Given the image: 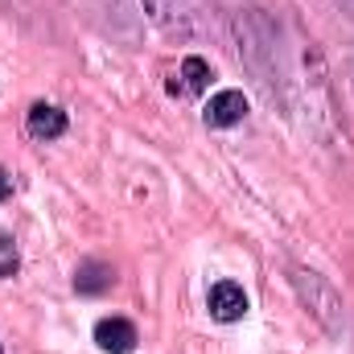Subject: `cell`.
Returning <instances> with one entry per match:
<instances>
[{"label":"cell","mask_w":354,"mask_h":354,"mask_svg":"<svg viewBox=\"0 0 354 354\" xmlns=\"http://www.w3.org/2000/svg\"><path fill=\"white\" fill-rule=\"evenodd\" d=\"M140 4L165 33H177V37H210L218 29L210 0H140Z\"/></svg>","instance_id":"2"},{"label":"cell","mask_w":354,"mask_h":354,"mask_svg":"<svg viewBox=\"0 0 354 354\" xmlns=\"http://www.w3.org/2000/svg\"><path fill=\"white\" fill-rule=\"evenodd\" d=\"M8 194H12V177H8V174H4V169H0V202H4Z\"/></svg>","instance_id":"10"},{"label":"cell","mask_w":354,"mask_h":354,"mask_svg":"<svg viewBox=\"0 0 354 354\" xmlns=\"http://www.w3.org/2000/svg\"><path fill=\"white\" fill-rule=\"evenodd\" d=\"M111 284H115V268L103 264V260H83L79 272H75V292L79 297H103Z\"/></svg>","instance_id":"8"},{"label":"cell","mask_w":354,"mask_h":354,"mask_svg":"<svg viewBox=\"0 0 354 354\" xmlns=\"http://www.w3.org/2000/svg\"><path fill=\"white\" fill-rule=\"evenodd\" d=\"M0 354H4V346H0Z\"/></svg>","instance_id":"12"},{"label":"cell","mask_w":354,"mask_h":354,"mask_svg":"<svg viewBox=\"0 0 354 354\" xmlns=\"http://www.w3.org/2000/svg\"><path fill=\"white\" fill-rule=\"evenodd\" d=\"M206 309L214 322L231 326V322H243L248 317V292L239 280H214L210 292H206Z\"/></svg>","instance_id":"3"},{"label":"cell","mask_w":354,"mask_h":354,"mask_svg":"<svg viewBox=\"0 0 354 354\" xmlns=\"http://www.w3.org/2000/svg\"><path fill=\"white\" fill-rule=\"evenodd\" d=\"M17 272V243L8 235H0V280Z\"/></svg>","instance_id":"9"},{"label":"cell","mask_w":354,"mask_h":354,"mask_svg":"<svg viewBox=\"0 0 354 354\" xmlns=\"http://www.w3.org/2000/svg\"><path fill=\"white\" fill-rule=\"evenodd\" d=\"M288 280H292L301 305L317 317V326H322L326 334L342 338V334H346V305H342L338 288H334L326 276H317L313 268H288Z\"/></svg>","instance_id":"1"},{"label":"cell","mask_w":354,"mask_h":354,"mask_svg":"<svg viewBox=\"0 0 354 354\" xmlns=\"http://www.w3.org/2000/svg\"><path fill=\"white\" fill-rule=\"evenodd\" d=\"M210 62L206 58H198V54H189V58H181V66H177L174 83H169V95H202V91L210 87Z\"/></svg>","instance_id":"7"},{"label":"cell","mask_w":354,"mask_h":354,"mask_svg":"<svg viewBox=\"0 0 354 354\" xmlns=\"http://www.w3.org/2000/svg\"><path fill=\"white\" fill-rule=\"evenodd\" d=\"M330 4H334V8H342V12L354 21V0H330Z\"/></svg>","instance_id":"11"},{"label":"cell","mask_w":354,"mask_h":354,"mask_svg":"<svg viewBox=\"0 0 354 354\" xmlns=\"http://www.w3.org/2000/svg\"><path fill=\"white\" fill-rule=\"evenodd\" d=\"M25 124H29V136H37V140H58V136H66V128H71L66 111L54 107V103H33Z\"/></svg>","instance_id":"6"},{"label":"cell","mask_w":354,"mask_h":354,"mask_svg":"<svg viewBox=\"0 0 354 354\" xmlns=\"http://www.w3.org/2000/svg\"><path fill=\"white\" fill-rule=\"evenodd\" d=\"M91 338H95V346L103 354H132L136 342H140V334H136V326L128 317H99Z\"/></svg>","instance_id":"4"},{"label":"cell","mask_w":354,"mask_h":354,"mask_svg":"<svg viewBox=\"0 0 354 354\" xmlns=\"http://www.w3.org/2000/svg\"><path fill=\"white\" fill-rule=\"evenodd\" d=\"M243 115H248V95L235 87L210 95V103L202 107L206 128H235V124H243Z\"/></svg>","instance_id":"5"}]
</instances>
